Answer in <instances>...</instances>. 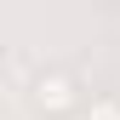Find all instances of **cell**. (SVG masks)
Wrapping results in <instances>:
<instances>
[{
	"mask_svg": "<svg viewBox=\"0 0 120 120\" xmlns=\"http://www.w3.org/2000/svg\"><path fill=\"white\" fill-rule=\"evenodd\" d=\"M29 103H34L40 114L63 120V114L80 109V86H74V74H69V69H40L34 80H29Z\"/></svg>",
	"mask_w": 120,
	"mask_h": 120,
	"instance_id": "cell-1",
	"label": "cell"
},
{
	"mask_svg": "<svg viewBox=\"0 0 120 120\" xmlns=\"http://www.w3.org/2000/svg\"><path fill=\"white\" fill-rule=\"evenodd\" d=\"M0 74H6V57H0Z\"/></svg>",
	"mask_w": 120,
	"mask_h": 120,
	"instance_id": "cell-3",
	"label": "cell"
},
{
	"mask_svg": "<svg viewBox=\"0 0 120 120\" xmlns=\"http://www.w3.org/2000/svg\"><path fill=\"white\" fill-rule=\"evenodd\" d=\"M86 120H120V97H97Z\"/></svg>",
	"mask_w": 120,
	"mask_h": 120,
	"instance_id": "cell-2",
	"label": "cell"
}]
</instances>
